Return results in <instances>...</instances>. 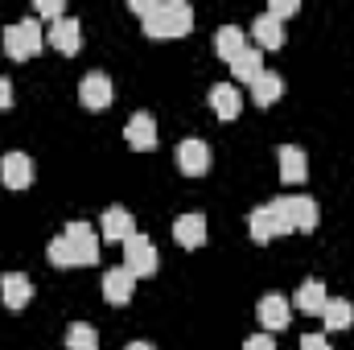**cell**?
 <instances>
[{"instance_id":"cell-1","label":"cell","mask_w":354,"mask_h":350,"mask_svg":"<svg viewBox=\"0 0 354 350\" xmlns=\"http://www.w3.org/2000/svg\"><path fill=\"white\" fill-rule=\"evenodd\" d=\"M128 8L145 21V33L157 42L185 37L194 29V8L185 0H128Z\"/></svg>"},{"instance_id":"cell-2","label":"cell","mask_w":354,"mask_h":350,"mask_svg":"<svg viewBox=\"0 0 354 350\" xmlns=\"http://www.w3.org/2000/svg\"><path fill=\"white\" fill-rule=\"evenodd\" d=\"M41 46H46V33H41V21L37 17H25V21H12V25H4V54L8 58H33V54H41Z\"/></svg>"},{"instance_id":"cell-3","label":"cell","mask_w":354,"mask_h":350,"mask_svg":"<svg viewBox=\"0 0 354 350\" xmlns=\"http://www.w3.org/2000/svg\"><path fill=\"white\" fill-rule=\"evenodd\" d=\"M276 206H280V214H284L288 231H313V227L322 223V210H317V202H313L309 194H288V198H276Z\"/></svg>"},{"instance_id":"cell-4","label":"cell","mask_w":354,"mask_h":350,"mask_svg":"<svg viewBox=\"0 0 354 350\" xmlns=\"http://www.w3.org/2000/svg\"><path fill=\"white\" fill-rule=\"evenodd\" d=\"M157 264H161V260H157V243H153L149 235H140V231H136L132 239H124V268H128L136 280H140V276H153V272H157Z\"/></svg>"},{"instance_id":"cell-5","label":"cell","mask_w":354,"mask_h":350,"mask_svg":"<svg viewBox=\"0 0 354 350\" xmlns=\"http://www.w3.org/2000/svg\"><path fill=\"white\" fill-rule=\"evenodd\" d=\"M248 231H252V239H256V243H272L276 235H288V223H284L280 206H276V202H268V206H256V210H252Z\"/></svg>"},{"instance_id":"cell-6","label":"cell","mask_w":354,"mask_h":350,"mask_svg":"<svg viewBox=\"0 0 354 350\" xmlns=\"http://www.w3.org/2000/svg\"><path fill=\"white\" fill-rule=\"evenodd\" d=\"M256 317H260L264 334L268 330H288V322H292V301H288L284 293H264L260 305H256Z\"/></svg>"},{"instance_id":"cell-7","label":"cell","mask_w":354,"mask_h":350,"mask_svg":"<svg viewBox=\"0 0 354 350\" xmlns=\"http://www.w3.org/2000/svg\"><path fill=\"white\" fill-rule=\"evenodd\" d=\"M62 235H66V243L75 248L79 268H87V264L99 260V231H95L91 223H83V219H79V223H66V231H62Z\"/></svg>"},{"instance_id":"cell-8","label":"cell","mask_w":354,"mask_h":350,"mask_svg":"<svg viewBox=\"0 0 354 350\" xmlns=\"http://www.w3.org/2000/svg\"><path fill=\"white\" fill-rule=\"evenodd\" d=\"M46 42H50L58 54H79V50H83V25H79V17L54 21V25L46 29Z\"/></svg>"},{"instance_id":"cell-9","label":"cell","mask_w":354,"mask_h":350,"mask_svg":"<svg viewBox=\"0 0 354 350\" xmlns=\"http://www.w3.org/2000/svg\"><path fill=\"white\" fill-rule=\"evenodd\" d=\"M177 169L185 177H202L210 174V145H202V140H181L177 145Z\"/></svg>"},{"instance_id":"cell-10","label":"cell","mask_w":354,"mask_h":350,"mask_svg":"<svg viewBox=\"0 0 354 350\" xmlns=\"http://www.w3.org/2000/svg\"><path fill=\"white\" fill-rule=\"evenodd\" d=\"M79 99H83V107H91V111H103V107H111V103H115V87H111V79H107V75L91 71L87 79L79 83Z\"/></svg>"},{"instance_id":"cell-11","label":"cell","mask_w":354,"mask_h":350,"mask_svg":"<svg viewBox=\"0 0 354 350\" xmlns=\"http://www.w3.org/2000/svg\"><path fill=\"white\" fill-rule=\"evenodd\" d=\"M0 181L8 190H29L33 185V161H29V153H4L0 157Z\"/></svg>"},{"instance_id":"cell-12","label":"cell","mask_w":354,"mask_h":350,"mask_svg":"<svg viewBox=\"0 0 354 350\" xmlns=\"http://www.w3.org/2000/svg\"><path fill=\"white\" fill-rule=\"evenodd\" d=\"M124 140H128L136 153H149V149H157V120H153L149 111H136V116L124 124Z\"/></svg>"},{"instance_id":"cell-13","label":"cell","mask_w":354,"mask_h":350,"mask_svg":"<svg viewBox=\"0 0 354 350\" xmlns=\"http://www.w3.org/2000/svg\"><path fill=\"white\" fill-rule=\"evenodd\" d=\"M174 239L181 248H202L206 243V214H198V210H189V214H177L174 219Z\"/></svg>"},{"instance_id":"cell-14","label":"cell","mask_w":354,"mask_h":350,"mask_svg":"<svg viewBox=\"0 0 354 350\" xmlns=\"http://www.w3.org/2000/svg\"><path fill=\"white\" fill-rule=\"evenodd\" d=\"M132 288H136V276H132L128 268L103 272V301H107V305H128V301H132Z\"/></svg>"},{"instance_id":"cell-15","label":"cell","mask_w":354,"mask_h":350,"mask_svg":"<svg viewBox=\"0 0 354 350\" xmlns=\"http://www.w3.org/2000/svg\"><path fill=\"white\" fill-rule=\"evenodd\" d=\"M99 231H103L107 239L124 243V239H132V235H136V219H132L124 206H107V210H103V219H99Z\"/></svg>"},{"instance_id":"cell-16","label":"cell","mask_w":354,"mask_h":350,"mask_svg":"<svg viewBox=\"0 0 354 350\" xmlns=\"http://www.w3.org/2000/svg\"><path fill=\"white\" fill-rule=\"evenodd\" d=\"M0 297H4L8 309H25L29 297H33V280L25 272H4L0 276Z\"/></svg>"},{"instance_id":"cell-17","label":"cell","mask_w":354,"mask_h":350,"mask_svg":"<svg viewBox=\"0 0 354 350\" xmlns=\"http://www.w3.org/2000/svg\"><path fill=\"white\" fill-rule=\"evenodd\" d=\"M326 284L317 280V276H309V280H301V288H297V297H292V305L301 309V313H309V317H322L326 313Z\"/></svg>"},{"instance_id":"cell-18","label":"cell","mask_w":354,"mask_h":350,"mask_svg":"<svg viewBox=\"0 0 354 350\" xmlns=\"http://www.w3.org/2000/svg\"><path fill=\"white\" fill-rule=\"evenodd\" d=\"M276 165H280V177H284L288 185L305 181V174H309L305 149H297V145H280V149H276Z\"/></svg>"},{"instance_id":"cell-19","label":"cell","mask_w":354,"mask_h":350,"mask_svg":"<svg viewBox=\"0 0 354 350\" xmlns=\"http://www.w3.org/2000/svg\"><path fill=\"white\" fill-rule=\"evenodd\" d=\"M210 107H214L218 120H235L243 111V95H239L235 83H214L210 87Z\"/></svg>"},{"instance_id":"cell-20","label":"cell","mask_w":354,"mask_h":350,"mask_svg":"<svg viewBox=\"0 0 354 350\" xmlns=\"http://www.w3.org/2000/svg\"><path fill=\"white\" fill-rule=\"evenodd\" d=\"M243 50H248V33H243L239 25H223V29L214 33V54H218L223 62H235Z\"/></svg>"},{"instance_id":"cell-21","label":"cell","mask_w":354,"mask_h":350,"mask_svg":"<svg viewBox=\"0 0 354 350\" xmlns=\"http://www.w3.org/2000/svg\"><path fill=\"white\" fill-rule=\"evenodd\" d=\"M252 37H256L260 50H280V46H284V25H280L276 17L260 12V17L252 21Z\"/></svg>"},{"instance_id":"cell-22","label":"cell","mask_w":354,"mask_h":350,"mask_svg":"<svg viewBox=\"0 0 354 350\" xmlns=\"http://www.w3.org/2000/svg\"><path fill=\"white\" fill-rule=\"evenodd\" d=\"M322 322H326V330H330V334L351 330V326H354V305H351V301H342V297H330V301H326Z\"/></svg>"},{"instance_id":"cell-23","label":"cell","mask_w":354,"mask_h":350,"mask_svg":"<svg viewBox=\"0 0 354 350\" xmlns=\"http://www.w3.org/2000/svg\"><path fill=\"white\" fill-rule=\"evenodd\" d=\"M280 95H284V79H280L276 71H264V75L252 83V103H256V107H272Z\"/></svg>"},{"instance_id":"cell-24","label":"cell","mask_w":354,"mask_h":350,"mask_svg":"<svg viewBox=\"0 0 354 350\" xmlns=\"http://www.w3.org/2000/svg\"><path fill=\"white\" fill-rule=\"evenodd\" d=\"M231 75H235V79H243V83L252 87V83L264 75V58H260V50H256V46H248V50L231 62Z\"/></svg>"},{"instance_id":"cell-25","label":"cell","mask_w":354,"mask_h":350,"mask_svg":"<svg viewBox=\"0 0 354 350\" xmlns=\"http://www.w3.org/2000/svg\"><path fill=\"white\" fill-rule=\"evenodd\" d=\"M66 350H99V334H95V326H87V322L66 326Z\"/></svg>"},{"instance_id":"cell-26","label":"cell","mask_w":354,"mask_h":350,"mask_svg":"<svg viewBox=\"0 0 354 350\" xmlns=\"http://www.w3.org/2000/svg\"><path fill=\"white\" fill-rule=\"evenodd\" d=\"M50 264H54V268H79V256H75V248L66 243V235L50 239Z\"/></svg>"},{"instance_id":"cell-27","label":"cell","mask_w":354,"mask_h":350,"mask_svg":"<svg viewBox=\"0 0 354 350\" xmlns=\"http://www.w3.org/2000/svg\"><path fill=\"white\" fill-rule=\"evenodd\" d=\"M33 12H37V17H46V21L54 25V21H62V17H66V4H62V0H37V4H33Z\"/></svg>"},{"instance_id":"cell-28","label":"cell","mask_w":354,"mask_h":350,"mask_svg":"<svg viewBox=\"0 0 354 350\" xmlns=\"http://www.w3.org/2000/svg\"><path fill=\"white\" fill-rule=\"evenodd\" d=\"M297 8H301L297 0H272V4H268V17H276V21H284V17H292Z\"/></svg>"},{"instance_id":"cell-29","label":"cell","mask_w":354,"mask_h":350,"mask_svg":"<svg viewBox=\"0 0 354 350\" xmlns=\"http://www.w3.org/2000/svg\"><path fill=\"white\" fill-rule=\"evenodd\" d=\"M243 350H276V338H272V334H252V338L243 342Z\"/></svg>"},{"instance_id":"cell-30","label":"cell","mask_w":354,"mask_h":350,"mask_svg":"<svg viewBox=\"0 0 354 350\" xmlns=\"http://www.w3.org/2000/svg\"><path fill=\"white\" fill-rule=\"evenodd\" d=\"M301 350H330V338L326 334H305L301 338Z\"/></svg>"},{"instance_id":"cell-31","label":"cell","mask_w":354,"mask_h":350,"mask_svg":"<svg viewBox=\"0 0 354 350\" xmlns=\"http://www.w3.org/2000/svg\"><path fill=\"white\" fill-rule=\"evenodd\" d=\"M4 107H12V83L8 79H0V111Z\"/></svg>"},{"instance_id":"cell-32","label":"cell","mask_w":354,"mask_h":350,"mask_svg":"<svg viewBox=\"0 0 354 350\" xmlns=\"http://www.w3.org/2000/svg\"><path fill=\"white\" fill-rule=\"evenodd\" d=\"M124 350H157V347H153V342H128Z\"/></svg>"}]
</instances>
